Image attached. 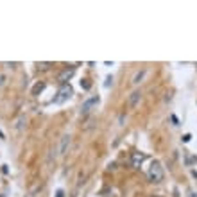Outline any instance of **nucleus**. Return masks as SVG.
Returning <instances> with one entry per match:
<instances>
[{"instance_id": "obj_1", "label": "nucleus", "mask_w": 197, "mask_h": 197, "mask_svg": "<svg viewBox=\"0 0 197 197\" xmlns=\"http://www.w3.org/2000/svg\"><path fill=\"white\" fill-rule=\"evenodd\" d=\"M147 177H149L151 183L163 181V168L160 165V161H152V165L149 167V170H147Z\"/></svg>"}, {"instance_id": "obj_2", "label": "nucleus", "mask_w": 197, "mask_h": 197, "mask_svg": "<svg viewBox=\"0 0 197 197\" xmlns=\"http://www.w3.org/2000/svg\"><path fill=\"white\" fill-rule=\"evenodd\" d=\"M70 97H72V86L70 84H63L61 88H59V92H57V95L54 97V102L63 104V102H66Z\"/></svg>"}, {"instance_id": "obj_3", "label": "nucleus", "mask_w": 197, "mask_h": 197, "mask_svg": "<svg viewBox=\"0 0 197 197\" xmlns=\"http://www.w3.org/2000/svg\"><path fill=\"white\" fill-rule=\"evenodd\" d=\"M145 161V154L144 152H140V151H136L131 154V168H140V165Z\"/></svg>"}, {"instance_id": "obj_4", "label": "nucleus", "mask_w": 197, "mask_h": 197, "mask_svg": "<svg viewBox=\"0 0 197 197\" xmlns=\"http://www.w3.org/2000/svg\"><path fill=\"white\" fill-rule=\"evenodd\" d=\"M73 73H75V68H72V66H70V68H65V70L59 73V77H57V79H59V83L66 84V81H70V79L73 77Z\"/></svg>"}, {"instance_id": "obj_5", "label": "nucleus", "mask_w": 197, "mask_h": 197, "mask_svg": "<svg viewBox=\"0 0 197 197\" xmlns=\"http://www.w3.org/2000/svg\"><path fill=\"white\" fill-rule=\"evenodd\" d=\"M70 144H72V136H70V135H65L61 138V144H59V152H57V154H66V151H68Z\"/></svg>"}, {"instance_id": "obj_6", "label": "nucleus", "mask_w": 197, "mask_h": 197, "mask_svg": "<svg viewBox=\"0 0 197 197\" xmlns=\"http://www.w3.org/2000/svg\"><path fill=\"white\" fill-rule=\"evenodd\" d=\"M95 104H99V97H92V99H88V100L83 104V108H81V113H88V111L92 109V106H95Z\"/></svg>"}, {"instance_id": "obj_7", "label": "nucleus", "mask_w": 197, "mask_h": 197, "mask_svg": "<svg viewBox=\"0 0 197 197\" xmlns=\"http://www.w3.org/2000/svg\"><path fill=\"white\" fill-rule=\"evenodd\" d=\"M140 99H142V92H133L131 97H129V108H136V104L140 102Z\"/></svg>"}, {"instance_id": "obj_8", "label": "nucleus", "mask_w": 197, "mask_h": 197, "mask_svg": "<svg viewBox=\"0 0 197 197\" xmlns=\"http://www.w3.org/2000/svg\"><path fill=\"white\" fill-rule=\"evenodd\" d=\"M145 73H147V70H140V72H136L135 73V77H133V81H131V83L135 84H140L142 83V81H144V77H145Z\"/></svg>"}, {"instance_id": "obj_9", "label": "nucleus", "mask_w": 197, "mask_h": 197, "mask_svg": "<svg viewBox=\"0 0 197 197\" xmlns=\"http://www.w3.org/2000/svg\"><path fill=\"white\" fill-rule=\"evenodd\" d=\"M43 88H45V83H38L36 86H34V90H32V95H38Z\"/></svg>"}, {"instance_id": "obj_10", "label": "nucleus", "mask_w": 197, "mask_h": 197, "mask_svg": "<svg viewBox=\"0 0 197 197\" xmlns=\"http://www.w3.org/2000/svg\"><path fill=\"white\" fill-rule=\"evenodd\" d=\"M81 86H83L84 90H90V86H92V83H90L88 79H83V81H81Z\"/></svg>"}, {"instance_id": "obj_11", "label": "nucleus", "mask_w": 197, "mask_h": 197, "mask_svg": "<svg viewBox=\"0 0 197 197\" xmlns=\"http://www.w3.org/2000/svg\"><path fill=\"white\" fill-rule=\"evenodd\" d=\"M49 66H50V63H38V68H40V70H47Z\"/></svg>"}, {"instance_id": "obj_12", "label": "nucleus", "mask_w": 197, "mask_h": 197, "mask_svg": "<svg viewBox=\"0 0 197 197\" xmlns=\"http://www.w3.org/2000/svg\"><path fill=\"white\" fill-rule=\"evenodd\" d=\"M23 120H25L23 116H20V118H18V122H16V129H22V127H23Z\"/></svg>"}, {"instance_id": "obj_13", "label": "nucleus", "mask_w": 197, "mask_h": 197, "mask_svg": "<svg viewBox=\"0 0 197 197\" xmlns=\"http://www.w3.org/2000/svg\"><path fill=\"white\" fill-rule=\"evenodd\" d=\"M36 192H38V188L34 187V188H32V190H31V192H29V194H27L25 197H36Z\"/></svg>"}, {"instance_id": "obj_14", "label": "nucleus", "mask_w": 197, "mask_h": 197, "mask_svg": "<svg viewBox=\"0 0 197 197\" xmlns=\"http://www.w3.org/2000/svg\"><path fill=\"white\" fill-rule=\"evenodd\" d=\"M111 83H113V77H111V75H108V79H106V88H108Z\"/></svg>"}, {"instance_id": "obj_15", "label": "nucleus", "mask_w": 197, "mask_h": 197, "mask_svg": "<svg viewBox=\"0 0 197 197\" xmlns=\"http://www.w3.org/2000/svg\"><path fill=\"white\" fill-rule=\"evenodd\" d=\"M56 197H65V192H63V190H57V192H56Z\"/></svg>"}, {"instance_id": "obj_16", "label": "nucleus", "mask_w": 197, "mask_h": 197, "mask_svg": "<svg viewBox=\"0 0 197 197\" xmlns=\"http://www.w3.org/2000/svg\"><path fill=\"white\" fill-rule=\"evenodd\" d=\"M190 138H192L190 135H185V136H183V142H190Z\"/></svg>"}, {"instance_id": "obj_17", "label": "nucleus", "mask_w": 197, "mask_h": 197, "mask_svg": "<svg viewBox=\"0 0 197 197\" xmlns=\"http://www.w3.org/2000/svg\"><path fill=\"white\" fill-rule=\"evenodd\" d=\"M192 197H197V194H192Z\"/></svg>"}, {"instance_id": "obj_18", "label": "nucleus", "mask_w": 197, "mask_h": 197, "mask_svg": "<svg viewBox=\"0 0 197 197\" xmlns=\"http://www.w3.org/2000/svg\"><path fill=\"white\" fill-rule=\"evenodd\" d=\"M0 138H4V135H2V133H0Z\"/></svg>"}, {"instance_id": "obj_19", "label": "nucleus", "mask_w": 197, "mask_h": 197, "mask_svg": "<svg viewBox=\"0 0 197 197\" xmlns=\"http://www.w3.org/2000/svg\"><path fill=\"white\" fill-rule=\"evenodd\" d=\"M151 197H160V195H151Z\"/></svg>"}]
</instances>
